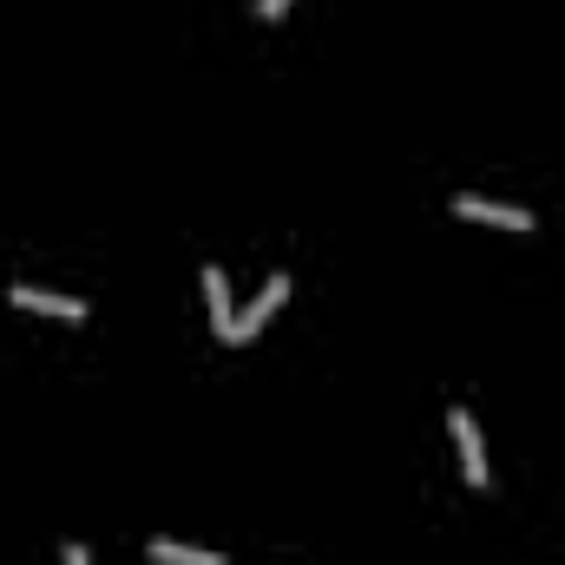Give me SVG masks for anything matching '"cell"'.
<instances>
[{
    "mask_svg": "<svg viewBox=\"0 0 565 565\" xmlns=\"http://www.w3.org/2000/svg\"><path fill=\"white\" fill-rule=\"evenodd\" d=\"M282 302H289V277H270V282H264V296H257V302H250V309H244V316L231 322V335H224V342H231V349L257 342V335H264V322L277 316Z\"/></svg>",
    "mask_w": 565,
    "mask_h": 565,
    "instance_id": "1",
    "label": "cell"
},
{
    "mask_svg": "<svg viewBox=\"0 0 565 565\" xmlns=\"http://www.w3.org/2000/svg\"><path fill=\"white\" fill-rule=\"evenodd\" d=\"M7 296H13V309H33V316H60V322H86V316H93L79 296H53V289H33V282H13Z\"/></svg>",
    "mask_w": 565,
    "mask_h": 565,
    "instance_id": "2",
    "label": "cell"
},
{
    "mask_svg": "<svg viewBox=\"0 0 565 565\" xmlns=\"http://www.w3.org/2000/svg\"><path fill=\"white\" fill-rule=\"evenodd\" d=\"M447 427H454V440H460V467H467V480H473V487H487V480H493V467H487V440H480L473 415H467V408H454Z\"/></svg>",
    "mask_w": 565,
    "mask_h": 565,
    "instance_id": "3",
    "label": "cell"
},
{
    "mask_svg": "<svg viewBox=\"0 0 565 565\" xmlns=\"http://www.w3.org/2000/svg\"><path fill=\"white\" fill-rule=\"evenodd\" d=\"M454 211L467 224H493V231H533V211L520 204H493V198H454Z\"/></svg>",
    "mask_w": 565,
    "mask_h": 565,
    "instance_id": "4",
    "label": "cell"
},
{
    "mask_svg": "<svg viewBox=\"0 0 565 565\" xmlns=\"http://www.w3.org/2000/svg\"><path fill=\"white\" fill-rule=\"evenodd\" d=\"M204 302H211V329H217V342H224V335H231V322H237V316H231V282H224V270H217V264H204Z\"/></svg>",
    "mask_w": 565,
    "mask_h": 565,
    "instance_id": "5",
    "label": "cell"
},
{
    "mask_svg": "<svg viewBox=\"0 0 565 565\" xmlns=\"http://www.w3.org/2000/svg\"><path fill=\"white\" fill-rule=\"evenodd\" d=\"M158 565H224V553H204V546H178V540H151L145 546Z\"/></svg>",
    "mask_w": 565,
    "mask_h": 565,
    "instance_id": "6",
    "label": "cell"
},
{
    "mask_svg": "<svg viewBox=\"0 0 565 565\" xmlns=\"http://www.w3.org/2000/svg\"><path fill=\"white\" fill-rule=\"evenodd\" d=\"M289 7H296V0H264V7H257V20H282Z\"/></svg>",
    "mask_w": 565,
    "mask_h": 565,
    "instance_id": "7",
    "label": "cell"
},
{
    "mask_svg": "<svg viewBox=\"0 0 565 565\" xmlns=\"http://www.w3.org/2000/svg\"><path fill=\"white\" fill-rule=\"evenodd\" d=\"M66 565H93L86 559V546H66Z\"/></svg>",
    "mask_w": 565,
    "mask_h": 565,
    "instance_id": "8",
    "label": "cell"
}]
</instances>
